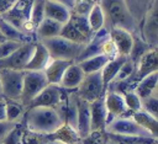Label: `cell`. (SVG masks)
I'll use <instances>...</instances> for the list:
<instances>
[{"label":"cell","mask_w":158,"mask_h":144,"mask_svg":"<svg viewBox=\"0 0 158 144\" xmlns=\"http://www.w3.org/2000/svg\"><path fill=\"white\" fill-rule=\"evenodd\" d=\"M22 43L19 42H14V41H9V39H4L0 42V60L7 58L11 53H14Z\"/></svg>","instance_id":"cell-40"},{"label":"cell","mask_w":158,"mask_h":144,"mask_svg":"<svg viewBox=\"0 0 158 144\" xmlns=\"http://www.w3.org/2000/svg\"><path fill=\"white\" fill-rule=\"evenodd\" d=\"M149 49H152V48L138 36V33H136V34H133L132 48H131V52H130V54H128L127 58H130V59L135 63V65H136V63L141 59V57H142L144 53H147Z\"/></svg>","instance_id":"cell-32"},{"label":"cell","mask_w":158,"mask_h":144,"mask_svg":"<svg viewBox=\"0 0 158 144\" xmlns=\"http://www.w3.org/2000/svg\"><path fill=\"white\" fill-rule=\"evenodd\" d=\"M59 36L63 37V38H65V39H68V41H70V42H74V43H78V44H83V46H85L89 42V39L84 34H81L72 25V22L69 20L62 26V31H60V34Z\"/></svg>","instance_id":"cell-31"},{"label":"cell","mask_w":158,"mask_h":144,"mask_svg":"<svg viewBox=\"0 0 158 144\" xmlns=\"http://www.w3.org/2000/svg\"><path fill=\"white\" fill-rule=\"evenodd\" d=\"M51 59L52 58L49 57V53L46 49V47L40 41H36L32 55H31L27 65L25 66L23 71H43Z\"/></svg>","instance_id":"cell-17"},{"label":"cell","mask_w":158,"mask_h":144,"mask_svg":"<svg viewBox=\"0 0 158 144\" xmlns=\"http://www.w3.org/2000/svg\"><path fill=\"white\" fill-rule=\"evenodd\" d=\"M43 18H44V0H35L28 20V25L33 30L35 36H36V28Z\"/></svg>","instance_id":"cell-34"},{"label":"cell","mask_w":158,"mask_h":144,"mask_svg":"<svg viewBox=\"0 0 158 144\" xmlns=\"http://www.w3.org/2000/svg\"><path fill=\"white\" fill-rule=\"evenodd\" d=\"M53 1H57V2H60L63 5H65L67 7H69L72 10L73 5H74V0H53Z\"/></svg>","instance_id":"cell-45"},{"label":"cell","mask_w":158,"mask_h":144,"mask_svg":"<svg viewBox=\"0 0 158 144\" xmlns=\"http://www.w3.org/2000/svg\"><path fill=\"white\" fill-rule=\"evenodd\" d=\"M144 144H157V142H154V143H144Z\"/></svg>","instance_id":"cell-49"},{"label":"cell","mask_w":158,"mask_h":144,"mask_svg":"<svg viewBox=\"0 0 158 144\" xmlns=\"http://www.w3.org/2000/svg\"><path fill=\"white\" fill-rule=\"evenodd\" d=\"M73 62H67V60H59V59H51L47 66L44 68L43 73L47 79V82L49 85H58L60 84V80L63 78L64 71L69 66V64Z\"/></svg>","instance_id":"cell-19"},{"label":"cell","mask_w":158,"mask_h":144,"mask_svg":"<svg viewBox=\"0 0 158 144\" xmlns=\"http://www.w3.org/2000/svg\"><path fill=\"white\" fill-rule=\"evenodd\" d=\"M0 33L4 37V39L19 42V43H26V42H36L27 34H25L22 31H20L17 27L7 22L4 17L0 16Z\"/></svg>","instance_id":"cell-23"},{"label":"cell","mask_w":158,"mask_h":144,"mask_svg":"<svg viewBox=\"0 0 158 144\" xmlns=\"http://www.w3.org/2000/svg\"><path fill=\"white\" fill-rule=\"evenodd\" d=\"M109 113L106 111L104 97L90 102V132L105 130Z\"/></svg>","instance_id":"cell-15"},{"label":"cell","mask_w":158,"mask_h":144,"mask_svg":"<svg viewBox=\"0 0 158 144\" xmlns=\"http://www.w3.org/2000/svg\"><path fill=\"white\" fill-rule=\"evenodd\" d=\"M138 36L151 47L158 46V1L152 5L138 25Z\"/></svg>","instance_id":"cell-7"},{"label":"cell","mask_w":158,"mask_h":144,"mask_svg":"<svg viewBox=\"0 0 158 144\" xmlns=\"http://www.w3.org/2000/svg\"><path fill=\"white\" fill-rule=\"evenodd\" d=\"M122 95H123V100H125L126 107H127V110H128V112L131 114L142 108V100L133 90H127Z\"/></svg>","instance_id":"cell-36"},{"label":"cell","mask_w":158,"mask_h":144,"mask_svg":"<svg viewBox=\"0 0 158 144\" xmlns=\"http://www.w3.org/2000/svg\"><path fill=\"white\" fill-rule=\"evenodd\" d=\"M1 41H4V37H2V36H1V33H0V42H1Z\"/></svg>","instance_id":"cell-48"},{"label":"cell","mask_w":158,"mask_h":144,"mask_svg":"<svg viewBox=\"0 0 158 144\" xmlns=\"http://www.w3.org/2000/svg\"><path fill=\"white\" fill-rule=\"evenodd\" d=\"M69 21L72 22V25L81 33L84 34L89 41L90 38L93 37V32L88 25V20H86V16H79V15H75V14H72L70 12V17H69Z\"/></svg>","instance_id":"cell-35"},{"label":"cell","mask_w":158,"mask_h":144,"mask_svg":"<svg viewBox=\"0 0 158 144\" xmlns=\"http://www.w3.org/2000/svg\"><path fill=\"white\" fill-rule=\"evenodd\" d=\"M33 2H35V0H17L11 6L10 10H7L5 14H2L0 16L4 17L7 22L14 25L15 27H17L20 31H22L25 25L30 20Z\"/></svg>","instance_id":"cell-9"},{"label":"cell","mask_w":158,"mask_h":144,"mask_svg":"<svg viewBox=\"0 0 158 144\" xmlns=\"http://www.w3.org/2000/svg\"><path fill=\"white\" fill-rule=\"evenodd\" d=\"M49 140L60 143V144H79L80 143V137L78 135L75 128L72 126L63 123L54 133L47 135Z\"/></svg>","instance_id":"cell-21"},{"label":"cell","mask_w":158,"mask_h":144,"mask_svg":"<svg viewBox=\"0 0 158 144\" xmlns=\"http://www.w3.org/2000/svg\"><path fill=\"white\" fill-rule=\"evenodd\" d=\"M104 103L106 107L107 113L111 117H122V116H131L128 112L123 95L115 90H106L104 95Z\"/></svg>","instance_id":"cell-13"},{"label":"cell","mask_w":158,"mask_h":144,"mask_svg":"<svg viewBox=\"0 0 158 144\" xmlns=\"http://www.w3.org/2000/svg\"><path fill=\"white\" fill-rule=\"evenodd\" d=\"M48 85L43 71H23L20 102L27 108L31 101Z\"/></svg>","instance_id":"cell-5"},{"label":"cell","mask_w":158,"mask_h":144,"mask_svg":"<svg viewBox=\"0 0 158 144\" xmlns=\"http://www.w3.org/2000/svg\"><path fill=\"white\" fill-rule=\"evenodd\" d=\"M64 89L58 85H47L28 105V107H52L57 108L63 98Z\"/></svg>","instance_id":"cell-11"},{"label":"cell","mask_w":158,"mask_h":144,"mask_svg":"<svg viewBox=\"0 0 158 144\" xmlns=\"http://www.w3.org/2000/svg\"><path fill=\"white\" fill-rule=\"evenodd\" d=\"M135 68H136L135 63H133L130 58H126L125 62L122 63V65L120 66V69H118V71H117V74H116V76H115V79H114V81H112L111 84L128 81V82L132 85V87H133V84L131 82V79H132V76H133ZM109 85H110V84H109Z\"/></svg>","instance_id":"cell-33"},{"label":"cell","mask_w":158,"mask_h":144,"mask_svg":"<svg viewBox=\"0 0 158 144\" xmlns=\"http://www.w3.org/2000/svg\"><path fill=\"white\" fill-rule=\"evenodd\" d=\"M77 108L75 130L81 139L90 133V102H86L77 96Z\"/></svg>","instance_id":"cell-16"},{"label":"cell","mask_w":158,"mask_h":144,"mask_svg":"<svg viewBox=\"0 0 158 144\" xmlns=\"http://www.w3.org/2000/svg\"><path fill=\"white\" fill-rule=\"evenodd\" d=\"M40 42L46 47L52 59H59L67 62H77L84 48L83 44L70 42L60 36L42 39Z\"/></svg>","instance_id":"cell-3"},{"label":"cell","mask_w":158,"mask_h":144,"mask_svg":"<svg viewBox=\"0 0 158 144\" xmlns=\"http://www.w3.org/2000/svg\"><path fill=\"white\" fill-rule=\"evenodd\" d=\"M19 123H12L9 121H0V140H2Z\"/></svg>","instance_id":"cell-42"},{"label":"cell","mask_w":158,"mask_h":144,"mask_svg":"<svg viewBox=\"0 0 158 144\" xmlns=\"http://www.w3.org/2000/svg\"><path fill=\"white\" fill-rule=\"evenodd\" d=\"M22 119L26 130L46 137L64 123L58 110L52 107H27Z\"/></svg>","instance_id":"cell-1"},{"label":"cell","mask_w":158,"mask_h":144,"mask_svg":"<svg viewBox=\"0 0 158 144\" xmlns=\"http://www.w3.org/2000/svg\"><path fill=\"white\" fill-rule=\"evenodd\" d=\"M142 111L158 118V95H151L142 100Z\"/></svg>","instance_id":"cell-39"},{"label":"cell","mask_w":158,"mask_h":144,"mask_svg":"<svg viewBox=\"0 0 158 144\" xmlns=\"http://www.w3.org/2000/svg\"><path fill=\"white\" fill-rule=\"evenodd\" d=\"M110 60L109 57L104 55V54H96L85 59H81L79 62H77L79 64V66L81 68V70L84 71V74H94V73H100L101 69L105 66V64Z\"/></svg>","instance_id":"cell-26"},{"label":"cell","mask_w":158,"mask_h":144,"mask_svg":"<svg viewBox=\"0 0 158 144\" xmlns=\"http://www.w3.org/2000/svg\"><path fill=\"white\" fill-rule=\"evenodd\" d=\"M105 144H117V143H115V142H114V140H111V139H107V142H106Z\"/></svg>","instance_id":"cell-46"},{"label":"cell","mask_w":158,"mask_h":144,"mask_svg":"<svg viewBox=\"0 0 158 144\" xmlns=\"http://www.w3.org/2000/svg\"><path fill=\"white\" fill-rule=\"evenodd\" d=\"M127 57H121V55H117L115 58H111L106 64L105 66L101 69L100 71V75H101V79H102V82L105 85V87L109 86V84H111L120 69V66L122 65V63L125 62Z\"/></svg>","instance_id":"cell-28"},{"label":"cell","mask_w":158,"mask_h":144,"mask_svg":"<svg viewBox=\"0 0 158 144\" xmlns=\"http://www.w3.org/2000/svg\"><path fill=\"white\" fill-rule=\"evenodd\" d=\"M44 17L64 25L70 17V9L53 0H44Z\"/></svg>","instance_id":"cell-20"},{"label":"cell","mask_w":158,"mask_h":144,"mask_svg":"<svg viewBox=\"0 0 158 144\" xmlns=\"http://www.w3.org/2000/svg\"><path fill=\"white\" fill-rule=\"evenodd\" d=\"M35 42H26L22 43L14 53H11L7 58L0 60V69H14V70H25V66L27 65L32 52H33Z\"/></svg>","instance_id":"cell-10"},{"label":"cell","mask_w":158,"mask_h":144,"mask_svg":"<svg viewBox=\"0 0 158 144\" xmlns=\"http://www.w3.org/2000/svg\"><path fill=\"white\" fill-rule=\"evenodd\" d=\"M21 137H22V128L20 127V123L1 140L2 144H21Z\"/></svg>","instance_id":"cell-41"},{"label":"cell","mask_w":158,"mask_h":144,"mask_svg":"<svg viewBox=\"0 0 158 144\" xmlns=\"http://www.w3.org/2000/svg\"><path fill=\"white\" fill-rule=\"evenodd\" d=\"M44 144H60V143H57V142H53V140H48V142L44 143Z\"/></svg>","instance_id":"cell-47"},{"label":"cell","mask_w":158,"mask_h":144,"mask_svg":"<svg viewBox=\"0 0 158 144\" xmlns=\"http://www.w3.org/2000/svg\"><path fill=\"white\" fill-rule=\"evenodd\" d=\"M6 119V101L5 98L0 97V121Z\"/></svg>","instance_id":"cell-44"},{"label":"cell","mask_w":158,"mask_h":144,"mask_svg":"<svg viewBox=\"0 0 158 144\" xmlns=\"http://www.w3.org/2000/svg\"><path fill=\"white\" fill-rule=\"evenodd\" d=\"M125 2L133 20L137 22V25H139V22L152 7V5L156 2V0H125Z\"/></svg>","instance_id":"cell-27"},{"label":"cell","mask_w":158,"mask_h":144,"mask_svg":"<svg viewBox=\"0 0 158 144\" xmlns=\"http://www.w3.org/2000/svg\"><path fill=\"white\" fill-rule=\"evenodd\" d=\"M22 80H23V71L1 68L0 69L1 97L5 100L20 101Z\"/></svg>","instance_id":"cell-4"},{"label":"cell","mask_w":158,"mask_h":144,"mask_svg":"<svg viewBox=\"0 0 158 144\" xmlns=\"http://www.w3.org/2000/svg\"><path fill=\"white\" fill-rule=\"evenodd\" d=\"M84 76L85 74L79 66V64L77 62H73L69 64V66L64 71L59 86L67 91H75L80 85V82L83 81Z\"/></svg>","instance_id":"cell-18"},{"label":"cell","mask_w":158,"mask_h":144,"mask_svg":"<svg viewBox=\"0 0 158 144\" xmlns=\"http://www.w3.org/2000/svg\"><path fill=\"white\" fill-rule=\"evenodd\" d=\"M0 97H1V87H0Z\"/></svg>","instance_id":"cell-50"},{"label":"cell","mask_w":158,"mask_h":144,"mask_svg":"<svg viewBox=\"0 0 158 144\" xmlns=\"http://www.w3.org/2000/svg\"><path fill=\"white\" fill-rule=\"evenodd\" d=\"M106 133L109 134H117V135H130V137H146L153 138L147 130H144L139 124H137L131 116H122L112 118L106 128ZM157 139V138H156Z\"/></svg>","instance_id":"cell-8"},{"label":"cell","mask_w":158,"mask_h":144,"mask_svg":"<svg viewBox=\"0 0 158 144\" xmlns=\"http://www.w3.org/2000/svg\"><path fill=\"white\" fill-rule=\"evenodd\" d=\"M157 84H158V71L152 73L138 80L133 86V91L141 97V100H143L151 95L157 94Z\"/></svg>","instance_id":"cell-22"},{"label":"cell","mask_w":158,"mask_h":144,"mask_svg":"<svg viewBox=\"0 0 158 144\" xmlns=\"http://www.w3.org/2000/svg\"><path fill=\"white\" fill-rule=\"evenodd\" d=\"M104 16L105 28H123L132 34L138 33V25L130 14L125 0H98Z\"/></svg>","instance_id":"cell-2"},{"label":"cell","mask_w":158,"mask_h":144,"mask_svg":"<svg viewBox=\"0 0 158 144\" xmlns=\"http://www.w3.org/2000/svg\"><path fill=\"white\" fill-rule=\"evenodd\" d=\"M132 119L139 124L144 130H147L153 138H157L158 137V118L139 110L135 113L131 114Z\"/></svg>","instance_id":"cell-25"},{"label":"cell","mask_w":158,"mask_h":144,"mask_svg":"<svg viewBox=\"0 0 158 144\" xmlns=\"http://www.w3.org/2000/svg\"><path fill=\"white\" fill-rule=\"evenodd\" d=\"M98 2V0H74V5L70 10L72 14L79 16H88L89 11Z\"/></svg>","instance_id":"cell-37"},{"label":"cell","mask_w":158,"mask_h":144,"mask_svg":"<svg viewBox=\"0 0 158 144\" xmlns=\"http://www.w3.org/2000/svg\"><path fill=\"white\" fill-rule=\"evenodd\" d=\"M86 20H88V25L93 33H96L98 31H100L105 27V16H104V12H102L99 2H96L93 6V9L89 11Z\"/></svg>","instance_id":"cell-29"},{"label":"cell","mask_w":158,"mask_h":144,"mask_svg":"<svg viewBox=\"0 0 158 144\" xmlns=\"http://www.w3.org/2000/svg\"><path fill=\"white\" fill-rule=\"evenodd\" d=\"M62 26H63L62 23L44 17L36 28V41H42L59 36L62 31Z\"/></svg>","instance_id":"cell-24"},{"label":"cell","mask_w":158,"mask_h":144,"mask_svg":"<svg viewBox=\"0 0 158 144\" xmlns=\"http://www.w3.org/2000/svg\"><path fill=\"white\" fill-rule=\"evenodd\" d=\"M105 91L106 87L102 82L100 73H94V74H86L74 92L79 98L86 102H93L98 98L104 97Z\"/></svg>","instance_id":"cell-6"},{"label":"cell","mask_w":158,"mask_h":144,"mask_svg":"<svg viewBox=\"0 0 158 144\" xmlns=\"http://www.w3.org/2000/svg\"><path fill=\"white\" fill-rule=\"evenodd\" d=\"M17 0H0V15L5 14L7 10L11 9V6L16 2Z\"/></svg>","instance_id":"cell-43"},{"label":"cell","mask_w":158,"mask_h":144,"mask_svg":"<svg viewBox=\"0 0 158 144\" xmlns=\"http://www.w3.org/2000/svg\"><path fill=\"white\" fill-rule=\"evenodd\" d=\"M109 37L112 41L117 54L121 57H128L133 43V34L123 28H110Z\"/></svg>","instance_id":"cell-14"},{"label":"cell","mask_w":158,"mask_h":144,"mask_svg":"<svg viewBox=\"0 0 158 144\" xmlns=\"http://www.w3.org/2000/svg\"><path fill=\"white\" fill-rule=\"evenodd\" d=\"M0 144H2V142H1V140H0Z\"/></svg>","instance_id":"cell-51"},{"label":"cell","mask_w":158,"mask_h":144,"mask_svg":"<svg viewBox=\"0 0 158 144\" xmlns=\"http://www.w3.org/2000/svg\"><path fill=\"white\" fill-rule=\"evenodd\" d=\"M158 71V54H157V48H152L149 49L147 53H144L141 59L136 63V68H135V73L131 79V82L135 84L141 80L142 78L152 74V73H157Z\"/></svg>","instance_id":"cell-12"},{"label":"cell","mask_w":158,"mask_h":144,"mask_svg":"<svg viewBox=\"0 0 158 144\" xmlns=\"http://www.w3.org/2000/svg\"><path fill=\"white\" fill-rule=\"evenodd\" d=\"M107 139L109 137L106 130H96V132H90L86 137L81 138L79 144H105Z\"/></svg>","instance_id":"cell-38"},{"label":"cell","mask_w":158,"mask_h":144,"mask_svg":"<svg viewBox=\"0 0 158 144\" xmlns=\"http://www.w3.org/2000/svg\"><path fill=\"white\" fill-rule=\"evenodd\" d=\"M6 101V121L12 123H20L26 112V107L20 101L5 100Z\"/></svg>","instance_id":"cell-30"}]
</instances>
